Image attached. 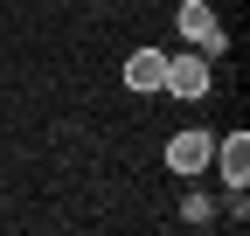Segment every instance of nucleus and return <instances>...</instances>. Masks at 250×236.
<instances>
[{
    "mask_svg": "<svg viewBox=\"0 0 250 236\" xmlns=\"http://www.w3.org/2000/svg\"><path fill=\"white\" fill-rule=\"evenodd\" d=\"M160 91H174V98H202V91H208V56H202V49L167 56V83H160Z\"/></svg>",
    "mask_w": 250,
    "mask_h": 236,
    "instance_id": "f03ea898",
    "label": "nucleus"
},
{
    "mask_svg": "<svg viewBox=\"0 0 250 236\" xmlns=\"http://www.w3.org/2000/svg\"><path fill=\"white\" fill-rule=\"evenodd\" d=\"M181 216H188V222H195V229H202V222H215V201H202V195H195V201H188V209H181Z\"/></svg>",
    "mask_w": 250,
    "mask_h": 236,
    "instance_id": "423d86ee",
    "label": "nucleus"
},
{
    "mask_svg": "<svg viewBox=\"0 0 250 236\" xmlns=\"http://www.w3.org/2000/svg\"><path fill=\"white\" fill-rule=\"evenodd\" d=\"M215 160H223V181H229V188H243V181H250V132L215 139Z\"/></svg>",
    "mask_w": 250,
    "mask_h": 236,
    "instance_id": "20e7f679",
    "label": "nucleus"
},
{
    "mask_svg": "<svg viewBox=\"0 0 250 236\" xmlns=\"http://www.w3.org/2000/svg\"><path fill=\"white\" fill-rule=\"evenodd\" d=\"M125 83H132V91H160L167 83V56L160 49H139L132 63H125Z\"/></svg>",
    "mask_w": 250,
    "mask_h": 236,
    "instance_id": "39448f33",
    "label": "nucleus"
},
{
    "mask_svg": "<svg viewBox=\"0 0 250 236\" xmlns=\"http://www.w3.org/2000/svg\"><path fill=\"white\" fill-rule=\"evenodd\" d=\"M174 28H181V42H195L202 56H223V49H229L223 21L208 14V0H181V7H174Z\"/></svg>",
    "mask_w": 250,
    "mask_h": 236,
    "instance_id": "f257e3e1",
    "label": "nucleus"
},
{
    "mask_svg": "<svg viewBox=\"0 0 250 236\" xmlns=\"http://www.w3.org/2000/svg\"><path fill=\"white\" fill-rule=\"evenodd\" d=\"M208 160H215V139H208V132H174V139H167V167H174V174H202Z\"/></svg>",
    "mask_w": 250,
    "mask_h": 236,
    "instance_id": "7ed1b4c3",
    "label": "nucleus"
}]
</instances>
